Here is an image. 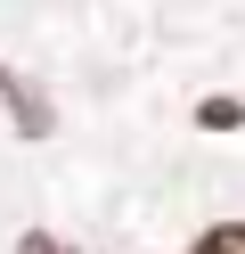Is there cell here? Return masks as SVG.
Instances as JSON below:
<instances>
[{"mask_svg": "<svg viewBox=\"0 0 245 254\" xmlns=\"http://www.w3.org/2000/svg\"><path fill=\"white\" fill-rule=\"evenodd\" d=\"M0 90H8V107H16V131H33V139H41V131H49V107H41V99H33V90H25V82H16V74H8V66H0Z\"/></svg>", "mask_w": 245, "mask_h": 254, "instance_id": "cell-1", "label": "cell"}, {"mask_svg": "<svg viewBox=\"0 0 245 254\" xmlns=\"http://www.w3.org/2000/svg\"><path fill=\"white\" fill-rule=\"evenodd\" d=\"M188 254H245V221H221V230H204Z\"/></svg>", "mask_w": 245, "mask_h": 254, "instance_id": "cell-2", "label": "cell"}, {"mask_svg": "<svg viewBox=\"0 0 245 254\" xmlns=\"http://www.w3.org/2000/svg\"><path fill=\"white\" fill-rule=\"evenodd\" d=\"M16 254H65V246H57L49 230H33V238H16Z\"/></svg>", "mask_w": 245, "mask_h": 254, "instance_id": "cell-3", "label": "cell"}]
</instances>
